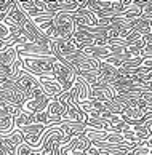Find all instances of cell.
<instances>
[{
	"mask_svg": "<svg viewBox=\"0 0 152 155\" xmlns=\"http://www.w3.org/2000/svg\"><path fill=\"white\" fill-rule=\"evenodd\" d=\"M24 69L34 77H55V64L58 59L55 56L45 58H22Z\"/></svg>",
	"mask_w": 152,
	"mask_h": 155,
	"instance_id": "cell-1",
	"label": "cell"
},
{
	"mask_svg": "<svg viewBox=\"0 0 152 155\" xmlns=\"http://www.w3.org/2000/svg\"><path fill=\"white\" fill-rule=\"evenodd\" d=\"M55 24V40L61 38H72L74 34L77 32V22L74 21L71 13H58L53 19Z\"/></svg>",
	"mask_w": 152,
	"mask_h": 155,
	"instance_id": "cell-2",
	"label": "cell"
},
{
	"mask_svg": "<svg viewBox=\"0 0 152 155\" xmlns=\"http://www.w3.org/2000/svg\"><path fill=\"white\" fill-rule=\"evenodd\" d=\"M2 101L8 102V104H15V106H24L27 102V94L22 91L15 80H7L2 82Z\"/></svg>",
	"mask_w": 152,
	"mask_h": 155,
	"instance_id": "cell-3",
	"label": "cell"
},
{
	"mask_svg": "<svg viewBox=\"0 0 152 155\" xmlns=\"http://www.w3.org/2000/svg\"><path fill=\"white\" fill-rule=\"evenodd\" d=\"M50 102H51V97L45 93V90L42 87H40L32 93V97L22 106V109H24L26 112H31V114H35L37 115V114H42L48 109Z\"/></svg>",
	"mask_w": 152,
	"mask_h": 155,
	"instance_id": "cell-4",
	"label": "cell"
},
{
	"mask_svg": "<svg viewBox=\"0 0 152 155\" xmlns=\"http://www.w3.org/2000/svg\"><path fill=\"white\" fill-rule=\"evenodd\" d=\"M55 78L62 87V93H69V91H72L75 82H77V74L69 66L58 61L55 64Z\"/></svg>",
	"mask_w": 152,
	"mask_h": 155,
	"instance_id": "cell-5",
	"label": "cell"
},
{
	"mask_svg": "<svg viewBox=\"0 0 152 155\" xmlns=\"http://www.w3.org/2000/svg\"><path fill=\"white\" fill-rule=\"evenodd\" d=\"M16 53H18L19 58H45V56H53L51 54L50 48L40 47L37 43H19L16 45Z\"/></svg>",
	"mask_w": 152,
	"mask_h": 155,
	"instance_id": "cell-6",
	"label": "cell"
},
{
	"mask_svg": "<svg viewBox=\"0 0 152 155\" xmlns=\"http://www.w3.org/2000/svg\"><path fill=\"white\" fill-rule=\"evenodd\" d=\"M15 82L19 85V87L22 88V91L27 94V101L32 97V93L35 91L37 88H40L42 85H40L39 82V78L37 77H34L32 74H29L26 69H22V71L19 72V75L15 78Z\"/></svg>",
	"mask_w": 152,
	"mask_h": 155,
	"instance_id": "cell-7",
	"label": "cell"
},
{
	"mask_svg": "<svg viewBox=\"0 0 152 155\" xmlns=\"http://www.w3.org/2000/svg\"><path fill=\"white\" fill-rule=\"evenodd\" d=\"M29 19H31V18H29L27 13L21 8L19 0H16V2H15V7L11 8L10 15L3 19V22H8V24H11V26H15V27H19V29H22V27H24V26L27 24V21H29Z\"/></svg>",
	"mask_w": 152,
	"mask_h": 155,
	"instance_id": "cell-8",
	"label": "cell"
},
{
	"mask_svg": "<svg viewBox=\"0 0 152 155\" xmlns=\"http://www.w3.org/2000/svg\"><path fill=\"white\" fill-rule=\"evenodd\" d=\"M37 78H39L40 85H42V88L45 90V93L48 94L51 99H55V97L62 94V87L55 77H37Z\"/></svg>",
	"mask_w": 152,
	"mask_h": 155,
	"instance_id": "cell-9",
	"label": "cell"
},
{
	"mask_svg": "<svg viewBox=\"0 0 152 155\" xmlns=\"http://www.w3.org/2000/svg\"><path fill=\"white\" fill-rule=\"evenodd\" d=\"M46 112H48V115L51 117V125H53L56 120H61V118L66 117V114H67V102L58 101V99H51L48 109H46Z\"/></svg>",
	"mask_w": 152,
	"mask_h": 155,
	"instance_id": "cell-10",
	"label": "cell"
},
{
	"mask_svg": "<svg viewBox=\"0 0 152 155\" xmlns=\"http://www.w3.org/2000/svg\"><path fill=\"white\" fill-rule=\"evenodd\" d=\"M15 130H18L16 118L8 115L7 112H0V134H2V137L10 136Z\"/></svg>",
	"mask_w": 152,
	"mask_h": 155,
	"instance_id": "cell-11",
	"label": "cell"
},
{
	"mask_svg": "<svg viewBox=\"0 0 152 155\" xmlns=\"http://www.w3.org/2000/svg\"><path fill=\"white\" fill-rule=\"evenodd\" d=\"M93 144V142L88 139V136H86V133H82L79 136H75L74 139L69 142V144H66V149L69 152L71 150H77V152H85L86 149H88L90 146Z\"/></svg>",
	"mask_w": 152,
	"mask_h": 155,
	"instance_id": "cell-12",
	"label": "cell"
},
{
	"mask_svg": "<svg viewBox=\"0 0 152 155\" xmlns=\"http://www.w3.org/2000/svg\"><path fill=\"white\" fill-rule=\"evenodd\" d=\"M88 56L91 58H95L96 61H106L110 54H112V50H110L107 45H104V47H96V45H93V47H88L83 50Z\"/></svg>",
	"mask_w": 152,
	"mask_h": 155,
	"instance_id": "cell-13",
	"label": "cell"
},
{
	"mask_svg": "<svg viewBox=\"0 0 152 155\" xmlns=\"http://www.w3.org/2000/svg\"><path fill=\"white\" fill-rule=\"evenodd\" d=\"M18 53H16V48H10L3 53H0V66H8V67H13L15 62L18 61Z\"/></svg>",
	"mask_w": 152,
	"mask_h": 155,
	"instance_id": "cell-14",
	"label": "cell"
},
{
	"mask_svg": "<svg viewBox=\"0 0 152 155\" xmlns=\"http://www.w3.org/2000/svg\"><path fill=\"white\" fill-rule=\"evenodd\" d=\"M2 142H5V144H10V146H13L15 149H18L21 144H24L26 141H24V134H22V131H21V130H15L10 136L2 137Z\"/></svg>",
	"mask_w": 152,
	"mask_h": 155,
	"instance_id": "cell-15",
	"label": "cell"
},
{
	"mask_svg": "<svg viewBox=\"0 0 152 155\" xmlns=\"http://www.w3.org/2000/svg\"><path fill=\"white\" fill-rule=\"evenodd\" d=\"M35 123H37V115L35 114H31V112H26V110H22L21 115L16 118V126L19 130L24 128V126H29V125H35Z\"/></svg>",
	"mask_w": 152,
	"mask_h": 155,
	"instance_id": "cell-16",
	"label": "cell"
},
{
	"mask_svg": "<svg viewBox=\"0 0 152 155\" xmlns=\"http://www.w3.org/2000/svg\"><path fill=\"white\" fill-rule=\"evenodd\" d=\"M86 136H88V139L95 144V142H101V141H106L109 133L107 131H101V130H95V128H88L86 126Z\"/></svg>",
	"mask_w": 152,
	"mask_h": 155,
	"instance_id": "cell-17",
	"label": "cell"
},
{
	"mask_svg": "<svg viewBox=\"0 0 152 155\" xmlns=\"http://www.w3.org/2000/svg\"><path fill=\"white\" fill-rule=\"evenodd\" d=\"M133 131L136 133L138 136V139L144 142V141H149L152 139V130H150V126L149 125H141V126H134Z\"/></svg>",
	"mask_w": 152,
	"mask_h": 155,
	"instance_id": "cell-18",
	"label": "cell"
},
{
	"mask_svg": "<svg viewBox=\"0 0 152 155\" xmlns=\"http://www.w3.org/2000/svg\"><path fill=\"white\" fill-rule=\"evenodd\" d=\"M24 110L22 106H15V104H8V102H3L2 101V106H0V112H7L8 115L18 118L21 115V112Z\"/></svg>",
	"mask_w": 152,
	"mask_h": 155,
	"instance_id": "cell-19",
	"label": "cell"
},
{
	"mask_svg": "<svg viewBox=\"0 0 152 155\" xmlns=\"http://www.w3.org/2000/svg\"><path fill=\"white\" fill-rule=\"evenodd\" d=\"M16 155H43L42 150H39V149H34L24 142V144H21L18 149H16Z\"/></svg>",
	"mask_w": 152,
	"mask_h": 155,
	"instance_id": "cell-20",
	"label": "cell"
},
{
	"mask_svg": "<svg viewBox=\"0 0 152 155\" xmlns=\"http://www.w3.org/2000/svg\"><path fill=\"white\" fill-rule=\"evenodd\" d=\"M15 2L16 0H3V2H0V21H3L10 15L11 8L15 7Z\"/></svg>",
	"mask_w": 152,
	"mask_h": 155,
	"instance_id": "cell-21",
	"label": "cell"
},
{
	"mask_svg": "<svg viewBox=\"0 0 152 155\" xmlns=\"http://www.w3.org/2000/svg\"><path fill=\"white\" fill-rule=\"evenodd\" d=\"M106 142H110V144H125L127 141H125L123 134H120V133H109Z\"/></svg>",
	"mask_w": 152,
	"mask_h": 155,
	"instance_id": "cell-22",
	"label": "cell"
},
{
	"mask_svg": "<svg viewBox=\"0 0 152 155\" xmlns=\"http://www.w3.org/2000/svg\"><path fill=\"white\" fill-rule=\"evenodd\" d=\"M147 147H149V152H150V155H152V139L147 141Z\"/></svg>",
	"mask_w": 152,
	"mask_h": 155,
	"instance_id": "cell-23",
	"label": "cell"
}]
</instances>
